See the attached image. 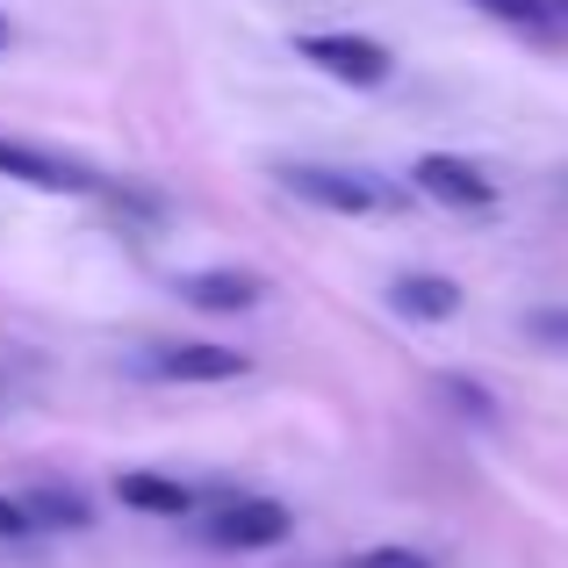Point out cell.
Instances as JSON below:
<instances>
[{
	"label": "cell",
	"mask_w": 568,
	"mask_h": 568,
	"mask_svg": "<svg viewBox=\"0 0 568 568\" xmlns=\"http://www.w3.org/2000/svg\"><path fill=\"white\" fill-rule=\"evenodd\" d=\"M295 51L310 58L317 72H332V80L346 87H382L388 80V51L375 37H346V29H317V37H295Z\"/></svg>",
	"instance_id": "obj_1"
},
{
	"label": "cell",
	"mask_w": 568,
	"mask_h": 568,
	"mask_svg": "<svg viewBox=\"0 0 568 568\" xmlns=\"http://www.w3.org/2000/svg\"><path fill=\"white\" fill-rule=\"evenodd\" d=\"M209 547H231V555H252V547H281L288 540V511L274 497H231L223 511H209Z\"/></svg>",
	"instance_id": "obj_2"
},
{
	"label": "cell",
	"mask_w": 568,
	"mask_h": 568,
	"mask_svg": "<svg viewBox=\"0 0 568 568\" xmlns=\"http://www.w3.org/2000/svg\"><path fill=\"white\" fill-rule=\"evenodd\" d=\"M410 181H417V194H432L439 209H489V202H497V181H489L483 166H468V159H454V152H425L410 166Z\"/></svg>",
	"instance_id": "obj_3"
},
{
	"label": "cell",
	"mask_w": 568,
	"mask_h": 568,
	"mask_svg": "<svg viewBox=\"0 0 568 568\" xmlns=\"http://www.w3.org/2000/svg\"><path fill=\"white\" fill-rule=\"evenodd\" d=\"M281 181H288V194H303V202L332 209V216H367V209H382V187L367 181V173H338V166H281Z\"/></svg>",
	"instance_id": "obj_4"
},
{
	"label": "cell",
	"mask_w": 568,
	"mask_h": 568,
	"mask_svg": "<svg viewBox=\"0 0 568 568\" xmlns=\"http://www.w3.org/2000/svg\"><path fill=\"white\" fill-rule=\"evenodd\" d=\"M0 181H22V187H37V194H94L101 187L80 159H51V152L14 144V138H0Z\"/></svg>",
	"instance_id": "obj_5"
},
{
	"label": "cell",
	"mask_w": 568,
	"mask_h": 568,
	"mask_svg": "<svg viewBox=\"0 0 568 568\" xmlns=\"http://www.w3.org/2000/svg\"><path fill=\"white\" fill-rule=\"evenodd\" d=\"M245 367L252 361L231 346H152L144 353V375H159V382H237Z\"/></svg>",
	"instance_id": "obj_6"
},
{
	"label": "cell",
	"mask_w": 568,
	"mask_h": 568,
	"mask_svg": "<svg viewBox=\"0 0 568 568\" xmlns=\"http://www.w3.org/2000/svg\"><path fill=\"white\" fill-rule=\"evenodd\" d=\"M181 295H187L194 310H216V317H231V310H252V303H260L266 281H260V274H237V266H216V274H187Z\"/></svg>",
	"instance_id": "obj_7"
},
{
	"label": "cell",
	"mask_w": 568,
	"mask_h": 568,
	"mask_svg": "<svg viewBox=\"0 0 568 568\" xmlns=\"http://www.w3.org/2000/svg\"><path fill=\"white\" fill-rule=\"evenodd\" d=\"M115 497L130 504V511L144 518H187V483H173V475H152V468H123L115 475Z\"/></svg>",
	"instance_id": "obj_8"
},
{
	"label": "cell",
	"mask_w": 568,
	"mask_h": 568,
	"mask_svg": "<svg viewBox=\"0 0 568 568\" xmlns=\"http://www.w3.org/2000/svg\"><path fill=\"white\" fill-rule=\"evenodd\" d=\"M388 303H396L403 317H417V324H446L460 310V288L446 274H403L396 288H388Z\"/></svg>",
	"instance_id": "obj_9"
},
{
	"label": "cell",
	"mask_w": 568,
	"mask_h": 568,
	"mask_svg": "<svg viewBox=\"0 0 568 568\" xmlns=\"http://www.w3.org/2000/svg\"><path fill=\"white\" fill-rule=\"evenodd\" d=\"M483 14L526 29V37H547V43H568V0H475Z\"/></svg>",
	"instance_id": "obj_10"
},
{
	"label": "cell",
	"mask_w": 568,
	"mask_h": 568,
	"mask_svg": "<svg viewBox=\"0 0 568 568\" xmlns=\"http://www.w3.org/2000/svg\"><path fill=\"white\" fill-rule=\"evenodd\" d=\"M29 518L37 526H87V504L72 489H29Z\"/></svg>",
	"instance_id": "obj_11"
},
{
	"label": "cell",
	"mask_w": 568,
	"mask_h": 568,
	"mask_svg": "<svg viewBox=\"0 0 568 568\" xmlns=\"http://www.w3.org/2000/svg\"><path fill=\"white\" fill-rule=\"evenodd\" d=\"M439 388H446V396H454V403H460L468 417H497V403H489V388H475L468 375H446Z\"/></svg>",
	"instance_id": "obj_12"
},
{
	"label": "cell",
	"mask_w": 568,
	"mask_h": 568,
	"mask_svg": "<svg viewBox=\"0 0 568 568\" xmlns=\"http://www.w3.org/2000/svg\"><path fill=\"white\" fill-rule=\"evenodd\" d=\"M353 568H432V561L417 555V547H367V555L353 561Z\"/></svg>",
	"instance_id": "obj_13"
},
{
	"label": "cell",
	"mask_w": 568,
	"mask_h": 568,
	"mask_svg": "<svg viewBox=\"0 0 568 568\" xmlns=\"http://www.w3.org/2000/svg\"><path fill=\"white\" fill-rule=\"evenodd\" d=\"M526 332L540 338V346H568V310H532Z\"/></svg>",
	"instance_id": "obj_14"
},
{
	"label": "cell",
	"mask_w": 568,
	"mask_h": 568,
	"mask_svg": "<svg viewBox=\"0 0 568 568\" xmlns=\"http://www.w3.org/2000/svg\"><path fill=\"white\" fill-rule=\"evenodd\" d=\"M37 518H29V504H14V497H0V540H14V532H29Z\"/></svg>",
	"instance_id": "obj_15"
},
{
	"label": "cell",
	"mask_w": 568,
	"mask_h": 568,
	"mask_svg": "<svg viewBox=\"0 0 568 568\" xmlns=\"http://www.w3.org/2000/svg\"><path fill=\"white\" fill-rule=\"evenodd\" d=\"M0 43H8V22H0Z\"/></svg>",
	"instance_id": "obj_16"
},
{
	"label": "cell",
	"mask_w": 568,
	"mask_h": 568,
	"mask_svg": "<svg viewBox=\"0 0 568 568\" xmlns=\"http://www.w3.org/2000/svg\"><path fill=\"white\" fill-rule=\"evenodd\" d=\"M561 194H568V173H561Z\"/></svg>",
	"instance_id": "obj_17"
}]
</instances>
